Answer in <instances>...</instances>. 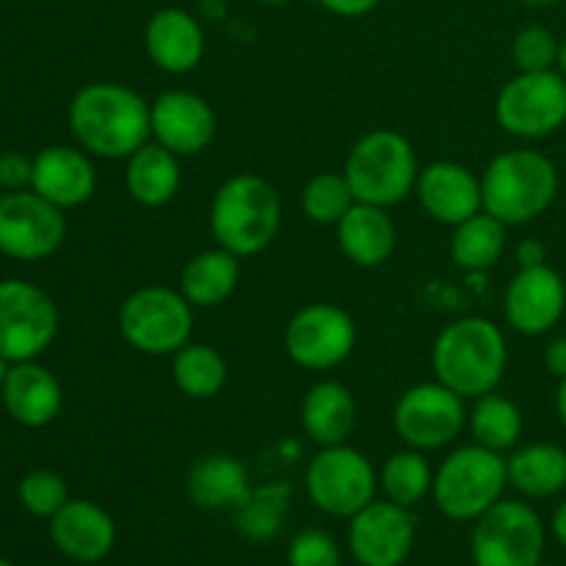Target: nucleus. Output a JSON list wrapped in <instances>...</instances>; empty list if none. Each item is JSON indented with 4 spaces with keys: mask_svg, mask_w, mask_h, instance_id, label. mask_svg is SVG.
I'll return each mask as SVG.
<instances>
[{
    "mask_svg": "<svg viewBox=\"0 0 566 566\" xmlns=\"http://www.w3.org/2000/svg\"><path fill=\"white\" fill-rule=\"evenodd\" d=\"M70 127L88 155L127 160L153 142V105L122 83H88L72 97Z\"/></svg>",
    "mask_w": 566,
    "mask_h": 566,
    "instance_id": "obj_1",
    "label": "nucleus"
},
{
    "mask_svg": "<svg viewBox=\"0 0 566 566\" xmlns=\"http://www.w3.org/2000/svg\"><path fill=\"white\" fill-rule=\"evenodd\" d=\"M506 335L490 318H459L440 332L431 348V368L437 381L462 398L495 392L506 376Z\"/></svg>",
    "mask_w": 566,
    "mask_h": 566,
    "instance_id": "obj_2",
    "label": "nucleus"
},
{
    "mask_svg": "<svg viewBox=\"0 0 566 566\" xmlns=\"http://www.w3.org/2000/svg\"><path fill=\"white\" fill-rule=\"evenodd\" d=\"M280 224V193L260 175L230 177L210 202V232L216 243L241 260L269 249Z\"/></svg>",
    "mask_w": 566,
    "mask_h": 566,
    "instance_id": "obj_3",
    "label": "nucleus"
},
{
    "mask_svg": "<svg viewBox=\"0 0 566 566\" xmlns=\"http://www.w3.org/2000/svg\"><path fill=\"white\" fill-rule=\"evenodd\" d=\"M558 193V169L536 149H509L490 160L481 177L484 210L506 227L539 219Z\"/></svg>",
    "mask_w": 566,
    "mask_h": 566,
    "instance_id": "obj_4",
    "label": "nucleus"
},
{
    "mask_svg": "<svg viewBox=\"0 0 566 566\" xmlns=\"http://www.w3.org/2000/svg\"><path fill=\"white\" fill-rule=\"evenodd\" d=\"M343 175L357 202L392 208L418 186V153L401 133L370 130L352 147Z\"/></svg>",
    "mask_w": 566,
    "mask_h": 566,
    "instance_id": "obj_5",
    "label": "nucleus"
},
{
    "mask_svg": "<svg viewBox=\"0 0 566 566\" xmlns=\"http://www.w3.org/2000/svg\"><path fill=\"white\" fill-rule=\"evenodd\" d=\"M509 484V464L503 453L490 448L464 446L457 448L440 470L434 473V495L437 509L448 520L457 523H475L484 512H490L497 501H503V492Z\"/></svg>",
    "mask_w": 566,
    "mask_h": 566,
    "instance_id": "obj_6",
    "label": "nucleus"
},
{
    "mask_svg": "<svg viewBox=\"0 0 566 566\" xmlns=\"http://www.w3.org/2000/svg\"><path fill=\"white\" fill-rule=\"evenodd\" d=\"M119 332L138 354L175 357L186 343H191L193 307L175 287H138L122 302Z\"/></svg>",
    "mask_w": 566,
    "mask_h": 566,
    "instance_id": "obj_7",
    "label": "nucleus"
},
{
    "mask_svg": "<svg viewBox=\"0 0 566 566\" xmlns=\"http://www.w3.org/2000/svg\"><path fill=\"white\" fill-rule=\"evenodd\" d=\"M307 495L329 517L352 520L354 514L363 512L368 503L376 501V475L374 464L357 448L329 446L321 448L307 464Z\"/></svg>",
    "mask_w": 566,
    "mask_h": 566,
    "instance_id": "obj_8",
    "label": "nucleus"
},
{
    "mask_svg": "<svg viewBox=\"0 0 566 566\" xmlns=\"http://www.w3.org/2000/svg\"><path fill=\"white\" fill-rule=\"evenodd\" d=\"M470 553L475 566H539L545 525L528 503L497 501L475 520Z\"/></svg>",
    "mask_w": 566,
    "mask_h": 566,
    "instance_id": "obj_9",
    "label": "nucleus"
},
{
    "mask_svg": "<svg viewBox=\"0 0 566 566\" xmlns=\"http://www.w3.org/2000/svg\"><path fill=\"white\" fill-rule=\"evenodd\" d=\"M495 119L514 138L553 136L566 122V77L562 72H520L503 83Z\"/></svg>",
    "mask_w": 566,
    "mask_h": 566,
    "instance_id": "obj_10",
    "label": "nucleus"
},
{
    "mask_svg": "<svg viewBox=\"0 0 566 566\" xmlns=\"http://www.w3.org/2000/svg\"><path fill=\"white\" fill-rule=\"evenodd\" d=\"M468 423L464 398L448 390L442 381L415 385L398 398L392 412V429L403 446L415 451H440L462 434Z\"/></svg>",
    "mask_w": 566,
    "mask_h": 566,
    "instance_id": "obj_11",
    "label": "nucleus"
},
{
    "mask_svg": "<svg viewBox=\"0 0 566 566\" xmlns=\"http://www.w3.org/2000/svg\"><path fill=\"white\" fill-rule=\"evenodd\" d=\"M59 310L42 287L22 280L0 282V354L9 363H28L53 343Z\"/></svg>",
    "mask_w": 566,
    "mask_h": 566,
    "instance_id": "obj_12",
    "label": "nucleus"
},
{
    "mask_svg": "<svg viewBox=\"0 0 566 566\" xmlns=\"http://www.w3.org/2000/svg\"><path fill=\"white\" fill-rule=\"evenodd\" d=\"M357 346V324L337 304H307L285 326V352L304 370H332Z\"/></svg>",
    "mask_w": 566,
    "mask_h": 566,
    "instance_id": "obj_13",
    "label": "nucleus"
},
{
    "mask_svg": "<svg viewBox=\"0 0 566 566\" xmlns=\"http://www.w3.org/2000/svg\"><path fill=\"white\" fill-rule=\"evenodd\" d=\"M66 238V219L59 205L36 191H9L0 197V252L14 260H44Z\"/></svg>",
    "mask_w": 566,
    "mask_h": 566,
    "instance_id": "obj_14",
    "label": "nucleus"
},
{
    "mask_svg": "<svg viewBox=\"0 0 566 566\" xmlns=\"http://www.w3.org/2000/svg\"><path fill=\"white\" fill-rule=\"evenodd\" d=\"M348 547L359 566H401L415 547V517L407 506L374 501L348 525Z\"/></svg>",
    "mask_w": 566,
    "mask_h": 566,
    "instance_id": "obj_15",
    "label": "nucleus"
},
{
    "mask_svg": "<svg viewBox=\"0 0 566 566\" xmlns=\"http://www.w3.org/2000/svg\"><path fill=\"white\" fill-rule=\"evenodd\" d=\"M566 310L564 276L551 265L520 269L503 296V315L520 335L539 337L562 321Z\"/></svg>",
    "mask_w": 566,
    "mask_h": 566,
    "instance_id": "obj_16",
    "label": "nucleus"
},
{
    "mask_svg": "<svg viewBox=\"0 0 566 566\" xmlns=\"http://www.w3.org/2000/svg\"><path fill=\"white\" fill-rule=\"evenodd\" d=\"M153 138L177 158L199 155L216 138V114L210 103L186 88L164 92L153 103Z\"/></svg>",
    "mask_w": 566,
    "mask_h": 566,
    "instance_id": "obj_17",
    "label": "nucleus"
},
{
    "mask_svg": "<svg viewBox=\"0 0 566 566\" xmlns=\"http://www.w3.org/2000/svg\"><path fill=\"white\" fill-rule=\"evenodd\" d=\"M420 205L434 221L448 227H457L462 221L473 219L484 210L481 197V177H475L468 166L453 164V160H434L418 175Z\"/></svg>",
    "mask_w": 566,
    "mask_h": 566,
    "instance_id": "obj_18",
    "label": "nucleus"
},
{
    "mask_svg": "<svg viewBox=\"0 0 566 566\" xmlns=\"http://www.w3.org/2000/svg\"><path fill=\"white\" fill-rule=\"evenodd\" d=\"M53 545L77 564H99L116 545V525L103 506L92 501H66L50 517Z\"/></svg>",
    "mask_w": 566,
    "mask_h": 566,
    "instance_id": "obj_19",
    "label": "nucleus"
},
{
    "mask_svg": "<svg viewBox=\"0 0 566 566\" xmlns=\"http://www.w3.org/2000/svg\"><path fill=\"white\" fill-rule=\"evenodd\" d=\"M144 50L158 70L186 75L205 55V33L197 17L186 9H160L144 28Z\"/></svg>",
    "mask_w": 566,
    "mask_h": 566,
    "instance_id": "obj_20",
    "label": "nucleus"
},
{
    "mask_svg": "<svg viewBox=\"0 0 566 566\" xmlns=\"http://www.w3.org/2000/svg\"><path fill=\"white\" fill-rule=\"evenodd\" d=\"M31 188L61 210L88 202L97 188L92 158L72 147H48L33 158Z\"/></svg>",
    "mask_w": 566,
    "mask_h": 566,
    "instance_id": "obj_21",
    "label": "nucleus"
},
{
    "mask_svg": "<svg viewBox=\"0 0 566 566\" xmlns=\"http://www.w3.org/2000/svg\"><path fill=\"white\" fill-rule=\"evenodd\" d=\"M0 392H3V403L11 418L28 429H42L53 423L64 403L59 379L33 359L11 365Z\"/></svg>",
    "mask_w": 566,
    "mask_h": 566,
    "instance_id": "obj_22",
    "label": "nucleus"
},
{
    "mask_svg": "<svg viewBox=\"0 0 566 566\" xmlns=\"http://www.w3.org/2000/svg\"><path fill=\"white\" fill-rule=\"evenodd\" d=\"M337 243L346 260L359 269H379L392 258L398 247L396 221L387 208L357 202L337 221Z\"/></svg>",
    "mask_w": 566,
    "mask_h": 566,
    "instance_id": "obj_23",
    "label": "nucleus"
},
{
    "mask_svg": "<svg viewBox=\"0 0 566 566\" xmlns=\"http://www.w3.org/2000/svg\"><path fill=\"white\" fill-rule=\"evenodd\" d=\"M357 423V401L343 381L326 379L310 387L302 401L304 434L321 448L343 446Z\"/></svg>",
    "mask_w": 566,
    "mask_h": 566,
    "instance_id": "obj_24",
    "label": "nucleus"
},
{
    "mask_svg": "<svg viewBox=\"0 0 566 566\" xmlns=\"http://www.w3.org/2000/svg\"><path fill=\"white\" fill-rule=\"evenodd\" d=\"M182 182L180 158L158 142H147L127 158L125 188L142 208H164L177 197Z\"/></svg>",
    "mask_w": 566,
    "mask_h": 566,
    "instance_id": "obj_25",
    "label": "nucleus"
},
{
    "mask_svg": "<svg viewBox=\"0 0 566 566\" xmlns=\"http://www.w3.org/2000/svg\"><path fill=\"white\" fill-rule=\"evenodd\" d=\"M241 282V258L216 247L193 254L180 274V293L193 310L219 307Z\"/></svg>",
    "mask_w": 566,
    "mask_h": 566,
    "instance_id": "obj_26",
    "label": "nucleus"
},
{
    "mask_svg": "<svg viewBox=\"0 0 566 566\" xmlns=\"http://www.w3.org/2000/svg\"><path fill=\"white\" fill-rule=\"evenodd\" d=\"M186 492L199 509H238L252 492L249 473L235 457L213 453L199 459L186 479Z\"/></svg>",
    "mask_w": 566,
    "mask_h": 566,
    "instance_id": "obj_27",
    "label": "nucleus"
},
{
    "mask_svg": "<svg viewBox=\"0 0 566 566\" xmlns=\"http://www.w3.org/2000/svg\"><path fill=\"white\" fill-rule=\"evenodd\" d=\"M509 484L525 497H553L566 490V451L553 442H534L506 459Z\"/></svg>",
    "mask_w": 566,
    "mask_h": 566,
    "instance_id": "obj_28",
    "label": "nucleus"
},
{
    "mask_svg": "<svg viewBox=\"0 0 566 566\" xmlns=\"http://www.w3.org/2000/svg\"><path fill=\"white\" fill-rule=\"evenodd\" d=\"M506 252V224L486 210L453 227L451 260L462 271H490Z\"/></svg>",
    "mask_w": 566,
    "mask_h": 566,
    "instance_id": "obj_29",
    "label": "nucleus"
},
{
    "mask_svg": "<svg viewBox=\"0 0 566 566\" xmlns=\"http://www.w3.org/2000/svg\"><path fill=\"white\" fill-rule=\"evenodd\" d=\"M171 376L188 398L208 401L227 385V359L208 343H186L175 354Z\"/></svg>",
    "mask_w": 566,
    "mask_h": 566,
    "instance_id": "obj_30",
    "label": "nucleus"
},
{
    "mask_svg": "<svg viewBox=\"0 0 566 566\" xmlns=\"http://www.w3.org/2000/svg\"><path fill=\"white\" fill-rule=\"evenodd\" d=\"M470 431H473V440L490 451H512L523 437V412L512 398L486 392L475 398V407L470 412Z\"/></svg>",
    "mask_w": 566,
    "mask_h": 566,
    "instance_id": "obj_31",
    "label": "nucleus"
},
{
    "mask_svg": "<svg viewBox=\"0 0 566 566\" xmlns=\"http://www.w3.org/2000/svg\"><path fill=\"white\" fill-rule=\"evenodd\" d=\"M379 484L381 490H385L387 501L412 509L415 503L423 501L431 492V486H434V470H431L423 451L407 448V451L390 453V457L385 459L379 473Z\"/></svg>",
    "mask_w": 566,
    "mask_h": 566,
    "instance_id": "obj_32",
    "label": "nucleus"
},
{
    "mask_svg": "<svg viewBox=\"0 0 566 566\" xmlns=\"http://www.w3.org/2000/svg\"><path fill=\"white\" fill-rule=\"evenodd\" d=\"M291 484L252 486L247 501L235 509V523L241 534L252 542L274 539L291 509Z\"/></svg>",
    "mask_w": 566,
    "mask_h": 566,
    "instance_id": "obj_33",
    "label": "nucleus"
},
{
    "mask_svg": "<svg viewBox=\"0 0 566 566\" xmlns=\"http://www.w3.org/2000/svg\"><path fill=\"white\" fill-rule=\"evenodd\" d=\"M354 205H357V197H354L346 175H335V171L315 175L302 191V210L310 221H315V224L337 227V221H340Z\"/></svg>",
    "mask_w": 566,
    "mask_h": 566,
    "instance_id": "obj_34",
    "label": "nucleus"
},
{
    "mask_svg": "<svg viewBox=\"0 0 566 566\" xmlns=\"http://www.w3.org/2000/svg\"><path fill=\"white\" fill-rule=\"evenodd\" d=\"M558 48L562 42L545 25H528L514 36L512 55L520 72H547L558 66Z\"/></svg>",
    "mask_w": 566,
    "mask_h": 566,
    "instance_id": "obj_35",
    "label": "nucleus"
},
{
    "mask_svg": "<svg viewBox=\"0 0 566 566\" xmlns=\"http://www.w3.org/2000/svg\"><path fill=\"white\" fill-rule=\"evenodd\" d=\"M20 503L33 514V517H53L66 501L70 490L66 481L53 470H33L20 481Z\"/></svg>",
    "mask_w": 566,
    "mask_h": 566,
    "instance_id": "obj_36",
    "label": "nucleus"
},
{
    "mask_svg": "<svg viewBox=\"0 0 566 566\" xmlns=\"http://www.w3.org/2000/svg\"><path fill=\"white\" fill-rule=\"evenodd\" d=\"M340 547L321 528L298 531L287 547V566H340Z\"/></svg>",
    "mask_w": 566,
    "mask_h": 566,
    "instance_id": "obj_37",
    "label": "nucleus"
},
{
    "mask_svg": "<svg viewBox=\"0 0 566 566\" xmlns=\"http://www.w3.org/2000/svg\"><path fill=\"white\" fill-rule=\"evenodd\" d=\"M33 177V160L25 158L22 153H6L0 155V186L6 191H22L31 186Z\"/></svg>",
    "mask_w": 566,
    "mask_h": 566,
    "instance_id": "obj_38",
    "label": "nucleus"
},
{
    "mask_svg": "<svg viewBox=\"0 0 566 566\" xmlns=\"http://www.w3.org/2000/svg\"><path fill=\"white\" fill-rule=\"evenodd\" d=\"M326 11L337 17H365L381 3V0H318Z\"/></svg>",
    "mask_w": 566,
    "mask_h": 566,
    "instance_id": "obj_39",
    "label": "nucleus"
},
{
    "mask_svg": "<svg viewBox=\"0 0 566 566\" xmlns=\"http://www.w3.org/2000/svg\"><path fill=\"white\" fill-rule=\"evenodd\" d=\"M517 263L520 269H536V265H545L547 263V249L545 243L536 241V238H523L517 243Z\"/></svg>",
    "mask_w": 566,
    "mask_h": 566,
    "instance_id": "obj_40",
    "label": "nucleus"
},
{
    "mask_svg": "<svg viewBox=\"0 0 566 566\" xmlns=\"http://www.w3.org/2000/svg\"><path fill=\"white\" fill-rule=\"evenodd\" d=\"M545 368L558 381L566 379V337H553L545 348Z\"/></svg>",
    "mask_w": 566,
    "mask_h": 566,
    "instance_id": "obj_41",
    "label": "nucleus"
},
{
    "mask_svg": "<svg viewBox=\"0 0 566 566\" xmlns=\"http://www.w3.org/2000/svg\"><path fill=\"white\" fill-rule=\"evenodd\" d=\"M553 536L558 539V545L566 547V501L553 514Z\"/></svg>",
    "mask_w": 566,
    "mask_h": 566,
    "instance_id": "obj_42",
    "label": "nucleus"
},
{
    "mask_svg": "<svg viewBox=\"0 0 566 566\" xmlns=\"http://www.w3.org/2000/svg\"><path fill=\"white\" fill-rule=\"evenodd\" d=\"M556 409H558V418H562V423H564V429H566V379H562V385H558Z\"/></svg>",
    "mask_w": 566,
    "mask_h": 566,
    "instance_id": "obj_43",
    "label": "nucleus"
},
{
    "mask_svg": "<svg viewBox=\"0 0 566 566\" xmlns=\"http://www.w3.org/2000/svg\"><path fill=\"white\" fill-rule=\"evenodd\" d=\"M523 6H534V9H547V6H556L562 0H520Z\"/></svg>",
    "mask_w": 566,
    "mask_h": 566,
    "instance_id": "obj_44",
    "label": "nucleus"
},
{
    "mask_svg": "<svg viewBox=\"0 0 566 566\" xmlns=\"http://www.w3.org/2000/svg\"><path fill=\"white\" fill-rule=\"evenodd\" d=\"M558 72L566 77V36L562 39V48H558Z\"/></svg>",
    "mask_w": 566,
    "mask_h": 566,
    "instance_id": "obj_45",
    "label": "nucleus"
},
{
    "mask_svg": "<svg viewBox=\"0 0 566 566\" xmlns=\"http://www.w3.org/2000/svg\"><path fill=\"white\" fill-rule=\"evenodd\" d=\"M9 370H11V363L3 357V354H0V387H3V381H6V376H9Z\"/></svg>",
    "mask_w": 566,
    "mask_h": 566,
    "instance_id": "obj_46",
    "label": "nucleus"
},
{
    "mask_svg": "<svg viewBox=\"0 0 566 566\" xmlns=\"http://www.w3.org/2000/svg\"><path fill=\"white\" fill-rule=\"evenodd\" d=\"M258 3H263V6H287V3H293V0H258Z\"/></svg>",
    "mask_w": 566,
    "mask_h": 566,
    "instance_id": "obj_47",
    "label": "nucleus"
},
{
    "mask_svg": "<svg viewBox=\"0 0 566 566\" xmlns=\"http://www.w3.org/2000/svg\"><path fill=\"white\" fill-rule=\"evenodd\" d=\"M0 566H14L11 562H6V558H0Z\"/></svg>",
    "mask_w": 566,
    "mask_h": 566,
    "instance_id": "obj_48",
    "label": "nucleus"
},
{
    "mask_svg": "<svg viewBox=\"0 0 566 566\" xmlns=\"http://www.w3.org/2000/svg\"><path fill=\"white\" fill-rule=\"evenodd\" d=\"M86 566H108V564H103V562H99V564H86Z\"/></svg>",
    "mask_w": 566,
    "mask_h": 566,
    "instance_id": "obj_49",
    "label": "nucleus"
},
{
    "mask_svg": "<svg viewBox=\"0 0 566 566\" xmlns=\"http://www.w3.org/2000/svg\"><path fill=\"white\" fill-rule=\"evenodd\" d=\"M539 566H545V564H539Z\"/></svg>",
    "mask_w": 566,
    "mask_h": 566,
    "instance_id": "obj_50",
    "label": "nucleus"
}]
</instances>
